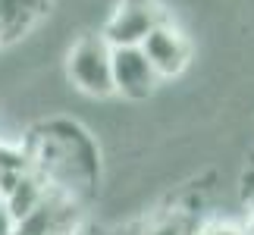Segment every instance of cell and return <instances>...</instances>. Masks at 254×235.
Masks as SVG:
<instances>
[{
	"label": "cell",
	"instance_id": "3957f363",
	"mask_svg": "<svg viewBox=\"0 0 254 235\" xmlns=\"http://www.w3.org/2000/svg\"><path fill=\"white\" fill-rule=\"evenodd\" d=\"M157 22H163L154 0H123L104 28V41L110 47H132L141 44L144 35Z\"/></svg>",
	"mask_w": 254,
	"mask_h": 235
},
{
	"label": "cell",
	"instance_id": "7a4b0ae2",
	"mask_svg": "<svg viewBox=\"0 0 254 235\" xmlns=\"http://www.w3.org/2000/svg\"><path fill=\"white\" fill-rule=\"evenodd\" d=\"M110 75H113V94H123L129 101H141L154 91L157 72L141 54L138 44L132 47H110Z\"/></svg>",
	"mask_w": 254,
	"mask_h": 235
},
{
	"label": "cell",
	"instance_id": "52a82bcc",
	"mask_svg": "<svg viewBox=\"0 0 254 235\" xmlns=\"http://www.w3.org/2000/svg\"><path fill=\"white\" fill-rule=\"evenodd\" d=\"M19 226V223L9 217V210L3 207V204H0V235H13V229Z\"/></svg>",
	"mask_w": 254,
	"mask_h": 235
},
{
	"label": "cell",
	"instance_id": "8992f818",
	"mask_svg": "<svg viewBox=\"0 0 254 235\" xmlns=\"http://www.w3.org/2000/svg\"><path fill=\"white\" fill-rule=\"evenodd\" d=\"M144 235H185V223H182V220H176V217H170V220L154 223V226L144 232Z\"/></svg>",
	"mask_w": 254,
	"mask_h": 235
},
{
	"label": "cell",
	"instance_id": "ba28073f",
	"mask_svg": "<svg viewBox=\"0 0 254 235\" xmlns=\"http://www.w3.org/2000/svg\"><path fill=\"white\" fill-rule=\"evenodd\" d=\"M3 41H6V38H3V28H0V44H3Z\"/></svg>",
	"mask_w": 254,
	"mask_h": 235
},
{
	"label": "cell",
	"instance_id": "6da1fadb",
	"mask_svg": "<svg viewBox=\"0 0 254 235\" xmlns=\"http://www.w3.org/2000/svg\"><path fill=\"white\" fill-rule=\"evenodd\" d=\"M69 78L79 91L91 97H107L113 94V75H110V44L104 35H85L72 44L69 51Z\"/></svg>",
	"mask_w": 254,
	"mask_h": 235
},
{
	"label": "cell",
	"instance_id": "277c9868",
	"mask_svg": "<svg viewBox=\"0 0 254 235\" xmlns=\"http://www.w3.org/2000/svg\"><path fill=\"white\" fill-rule=\"evenodd\" d=\"M138 47H141V54L148 57V63L154 66V72L160 78L163 75H179L185 69V63H189V41H185L182 32L173 28L167 19L154 25Z\"/></svg>",
	"mask_w": 254,
	"mask_h": 235
},
{
	"label": "cell",
	"instance_id": "9c48e42d",
	"mask_svg": "<svg viewBox=\"0 0 254 235\" xmlns=\"http://www.w3.org/2000/svg\"><path fill=\"white\" fill-rule=\"evenodd\" d=\"M251 235H254V226H251Z\"/></svg>",
	"mask_w": 254,
	"mask_h": 235
},
{
	"label": "cell",
	"instance_id": "5b68a950",
	"mask_svg": "<svg viewBox=\"0 0 254 235\" xmlns=\"http://www.w3.org/2000/svg\"><path fill=\"white\" fill-rule=\"evenodd\" d=\"M47 3L51 0H0V28H3V38L9 41V38L22 35L47 9Z\"/></svg>",
	"mask_w": 254,
	"mask_h": 235
}]
</instances>
